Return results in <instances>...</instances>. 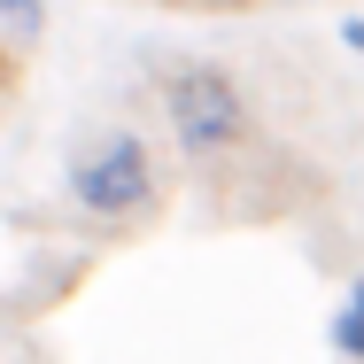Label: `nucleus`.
<instances>
[{"label":"nucleus","mask_w":364,"mask_h":364,"mask_svg":"<svg viewBox=\"0 0 364 364\" xmlns=\"http://www.w3.org/2000/svg\"><path fill=\"white\" fill-rule=\"evenodd\" d=\"M39 39H47V0H0V47L23 55Z\"/></svg>","instance_id":"obj_3"},{"label":"nucleus","mask_w":364,"mask_h":364,"mask_svg":"<svg viewBox=\"0 0 364 364\" xmlns=\"http://www.w3.org/2000/svg\"><path fill=\"white\" fill-rule=\"evenodd\" d=\"M163 117H171V132L186 147V163H202V171L232 163L256 140V109H248L240 77L218 70V63H171L163 70Z\"/></svg>","instance_id":"obj_1"},{"label":"nucleus","mask_w":364,"mask_h":364,"mask_svg":"<svg viewBox=\"0 0 364 364\" xmlns=\"http://www.w3.org/2000/svg\"><path fill=\"white\" fill-rule=\"evenodd\" d=\"M341 39H349V47H357V55H364V23H341Z\"/></svg>","instance_id":"obj_5"},{"label":"nucleus","mask_w":364,"mask_h":364,"mask_svg":"<svg viewBox=\"0 0 364 364\" xmlns=\"http://www.w3.org/2000/svg\"><path fill=\"white\" fill-rule=\"evenodd\" d=\"M333 349H341L349 364H364V279H349L341 310H333Z\"/></svg>","instance_id":"obj_4"},{"label":"nucleus","mask_w":364,"mask_h":364,"mask_svg":"<svg viewBox=\"0 0 364 364\" xmlns=\"http://www.w3.org/2000/svg\"><path fill=\"white\" fill-rule=\"evenodd\" d=\"M63 186H70V210L93 225H147L155 218V202H163V178H155V155L132 124H109V132H93V140L70 155V171H63Z\"/></svg>","instance_id":"obj_2"}]
</instances>
